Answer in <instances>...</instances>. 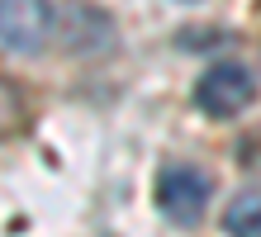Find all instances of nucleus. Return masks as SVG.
Segmentation results:
<instances>
[{
    "label": "nucleus",
    "instance_id": "nucleus-1",
    "mask_svg": "<svg viewBox=\"0 0 261 237\" xmlns=\"http://www.w3.org/2000/svg\"><path fill=\"white\" fill-rule=\"evenodd\" d=\"M209 195H214V185H209V176L195 162L162 166V176H157V209L171 218V223L195 228L199 218H204V209H209Z\"/></svg>",
    "mask_w": 261,
    "mask_h": 237
},
{
    "label": "nucleus",
    "instance_id": "nucleus-2",
    "mask_svg": "<svg viewBox=\"0 0 261 237\" xmlns=\"http://www.w3.org/2000/svg\"><path fill=\"white\" fill-rule=\"evenodd\" d=\"M252 100H256V81H252V71L242 67V62H219V67H209L199 76V86H195V104L204 109V114H214V119H233Z\"/></svg>",
    "mask_w": 261,
    "mask_h": 237
},
{
    "label": "nucleus",
    "instance_id": "nucleus-3",
    "mask_svg": "<svg viewBox=\"0 0 261 237\" xmlns=\"http://www.w3.org/2000/svg\"><path fill=\"white\" fill-rule=\"evenodd\" d=\"M53 34L48 0H0V47L10 52H43Z\"/></svg>",
    "mask_w": 261,
    "mask_h": 237
},
{
    "label": "nucleus",
    "instance_id": "nucleus-4",
    "mask_svg": "<svg viewBox=\"0 0 261 237\" xmlns=\"http://www.w3.org/2000/svg\"><path fill=\"white\" fill-rule=\"evenodd\" d=\"M114 38V24L105 19L100 10H71L67 14V47H76V52H95V47H105Z\"/></svg>",
    "mask_w": 261,
    "mask_h": 237
},
{
    "label": "nucleus",
    "instance_id": "nucleus-5",
    "mask_svg": "<svg viewBox=\"0 0 261 237\" xmlns=\"http://www.w3.org/2000/svg\"><path fill=\"white\" fill-rule=\"evenodd\" d=\"M228 237H261V190H247L223 209Z\"/></svg>",
    "mask_w": 261,
    "mask_h": 237
},
{
    "label": "nucleus",
    "instance_id": "nucleus-6",
    "mask_svg": "<svg viewBox=\"0 0 261 237\" xmlns=\"http://www.w3.org/2000/svg\"><path fill=\"white\" fill-rule=\"evenodd\" d=\"M29 123V104H24V90L10 81V76H0V138H14L24 133Z\"/></svg>",
    "mask_w": 261,
    "mask_h": 237
}]
</instances>
